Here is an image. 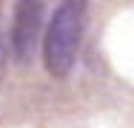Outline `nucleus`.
<instances>
[{
    "instance_id": "2",
    "label": "nucleus",
    "mask_w": 134,
    "mask_h": 128,
    "mask_svg": "<svg viewBox=\"0 0 134 128\" xmlns=\"http://www.w3.org/2000/svg\"><path fill=\"white\" fill-rule=\"evenodd\" d=\"M46 23V3L43 0H17L14 20H12V54L17 63H29L40 43Z\"/></svg>"
},
{
    "instance_id": "3",
    "label": "nucleus",
    "mask_w": 134,
    "mask_h": 128,
    "mask_svg": "<svg viewBox=\"0 0 134 128\" xmlns=\"http://www.w3.org/2000/svg\"><path fill=\"white\" fill-rule=\"evenodd\" d=\"M0 11H3V0H0Z\"/></svg>"
},
{
    "instance_id": "1",
    "label": "nucleus",
    "mask_w": 134,
    "mask_h": 128,
    "mask_svg": "<svg viewBox=\"0 0 134 128\" xmlns=\"http://www.w3.org/2000/svg\"><path fill=\"white\" fill-rule=\"evenodd\" d=\"M86 11L88 0H63L54 9L43 31V63L52 77H66L71 71L86 28Z\"/></svg>"
}]
</instances>
